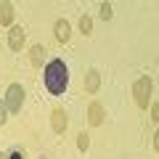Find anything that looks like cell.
<instances>
[{
  "mask_svg": "<svg viewBox=\"0 0 159 159\" xmlns=\"http://www.w3.org/2000/svg\"><path fill=\"white\" fill-rule=\"evenodd\" d=\"M11 21H13V6L11 3H0V24L8 27Z\"/></svg>",
  "mask_w": 159,
  "mask_h": 159,
  "instance_id": "cell-9",
  "label": "cell"
},
{
  "mask_svg": "<svg viewBox=\"0 0 159 159\" xmlns=\"http://www.w3.org/2000/svg\"><path fill=\"white\" fill-rule=\"evenodd\" d=\"M6 119H8V106L0 101V125H6Z\"/></svg>",
  "mask_w": 159,
  "mask_h": 159,
  "instance_id": "cell-14",
  "label": "cell"
},
{
  "mask_svg": "<svg viewBox=\"0 0 159 159\" xmlns=\"http://www.w3.org/2000/svg\"><path fill=\"white\" fill-rule=\"evenodd\" d=\"M24 43H27V34H24L21 27H11V32H8V45H11V51H21Z\"/></svg>",
  "mask_w": 159,
  "mask_h": 159,
  "instance_id": "cell-5",
  "label": "cell"
},
{
  "mask_svg": "<svg viewBox=\"0 0 159 159\" xmlns=\"http://www.w3.org/2000/svg\"><path fill=\"white\" fill-rule=\"evenodd\" d=\"M43 80H45V88L51 96H64L69 85V72H66V64L61 58H53V61L45 64V72H43Z\"/></svg>",
  "mask_w": 159,
  "mask_h": 159,
  "instance_id": "cell-1",
  "label": "cell"
},
{
  "mask_svg": "<svg viewBox=\"0 0 159 159\" xmlns=\"http://www.w3.org/2000/svg\"><path fill=\"white\" fill-rule=\"evenodd\" d=\"M21 103H24V88L19 85V82H13V85H8V90H6V106H8V111H21Z\"/></svg>",
  "mask_w": 159,
  "mask_h": 159,
  "instance_id": "cell-3",
  "label": "cell"
},
{
  "mask_svg": "<svg viewBox=\"0 0 159 159\" xmlns=\"http://www.w3.org/2000/svg\"><path fill=\"white\" fill-rule=\"evenodd\" d=\"M0 159H6V157H3V154H0Z\"/></svg>",
  "mask_w": 159,
  "mask_h": 159,
  "instance_id": "cell-17",
  "label": "cell"
},
{
  "mask_svg": "<svg viewBox=\"0 0 159 159\" xmlns=\"http://www.w3.org/2000/svg\"><path fill=\"white\" fill-rule=\"evenodd\" d=\"M80 32H82V34H90L93 32V19L90 16H82V19H80Z\"/></svg>",
  "mask_w": 159,
  "mask_h": 159,
  "instance_id": "cell-12",
  "label": "cell"
},
{
  "mask_svg": "<svg viewBox=\"0 0 159 159\" xmlns=\"http://www.w3.org/2000/svg\"><path fill=\"white\" fill-rule=\"evenodd\" d=\"M77 148L80 151H88V148H90V135H88V133H80L77 135Z\"/></svg>",
  "mask_w": 159,
  "mask_h": 159,
  "instance_id": "cell-11",
  "label": "cell"
},
{
  "mask_svg": "<svg viewBox=\"0 0 159 159\" xmlns=\"http://www.w3.org/2000/svg\"><path fill=\"white\" fill-rule=\"evenodd\" d=\"M111 16H114V8H111V3H101V19H103V21H109Z\"/></svg>",
  "mask_w": 159,
  "mask_h": 159,
  "instance_id": "cell-13",
  "label": "cell"
},
{
  "mask_svg": "<svg viewBox=\"0 0 159 159\" xmlns=\"http://www.w3.org/2000/svg\"><path fill=\"white\" fill-rule=\"evenodd\" d=\"M98 88H101V74H98V69H90V72L85 74V90L88 93H98Z\"/></svg>",
  "mask_w": 159,
  "mask_h": 159,
  "instance_id": "cell-8",
  "label": "cell"
},
{
  "mask_svg": "<svg viewBox=\"0 0 159 159\" xmlns=\"http://www.w3.org/2000/svg\"><path fill=\"white\" fill-rule=\"evenodd\" d=\"M103 122V106L98 101H93L90 106H88V125H93V127H98Z\"/></svg>",
  "mask_w": 159,
  "mask_h": 159,
  "instance_id": "cell-6",
  "label": "cell"
},
{
  "mask_svg": "<svg viewBox=\"0 0 159 159\" xmlns=\"http://www.w3.org/2000/svg\"><path fill=\"white\" fill-rule=\"evenodd\" d=\"M6 159H24V154H21V151H13L11 157H6Z\"/></svg>",
  "mask_w": 159,
  "mask_h": 159,
  "instance_id": "cell-16",
  "label": "cell"
},
{
  "mask_svg": "<svg viewBox=\"0 0 159 159\" xmlns=\"http://www.w3.org/2000/svg\"><path fill=\"white\" fill-rule=\"evenodd\" d=\"M159 119V103H151V122Z\"/></svg>",
  "mask_w": 159,
  "mask_h": 159,
  "instance_id": "cell-15",
  "label": "cell"
},
{
  "mask_svg": "<svg viewBox=\"0 0 159 159\" xmlns=\"http://www.w3.org/2000/svg\"><path fill=\"white\" fill-rule=\"evenodd\" d=\"M51 127H53V133H58V135L69 127V114L64 111L61 106H56V109L51 111Z\"/></svg>",
  "mask_w": 159,
  "mask_h": 159,
  "instance_id": "cell-4",
  "label": "cell"
},
{
  "mask_svg": "<svg viewBox=\"0 0 159 159\" xmlns=\"http://www.w3.org/2000/svg\"><path fill=\"white\" fill-rule=\"evenodd\" d=\"M53 32H56L58 43H69V37H72V27H69V21H64V19H58V21H56Z\"/></svg>",
  "mask_w": 159,
  "mask_h": 159,
  "instance_id": "cell-7",
  "label": "cell"
},
{
  "mask_svg": "<svg viewBox=\"0 0 159 159\" xmlns=\"http://www.w3.org/2000/svg\"><path fill=\"white\" fill-rule=\"evenodd\" d=\"M151 90H154V82L151 77H138L135 85H133V98L141 109H148V101H151Z\"/></svg>",
  "mask_w": 159,
  "mask_h": 159,
  "instance_id": "cell-2",
  "label": "cell"
},
{
  "mask_svg": "<svg viewBox=\"0 0 159 159\" xmlns=\"http://www.w3.org/2000/svg\"><path fill=\"white\" fill-rule=\"evenodd\" d=\"M43 53H45L43 45H32V51H29V61H32V66H40V64H43Z\"/></svg>",
  "mask_w": 159,
  "mask_h": 159,
  "instance_id": "cell-10",
  "label": "cell"
}]
</instances>
